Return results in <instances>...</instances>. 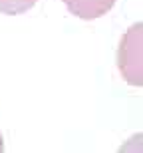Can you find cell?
<instances>
[{
  "instance_id": "1",
  "label": "cell",
  "mask_w": 143,
  "mask_h": 153,
  "mask_svg": "<svg viewBox=\"0 0 143 153\" xmlns=\"http://www.w3.org/2000/svg\"><path fill=\"white\" fill-rule=\"evenodd\" d=\"M117 68L127 84L143 88V22L133 24L117 46Z\"/></svg>"
},
{
  "instance_id": "2",
  "label": "cell",
  "mask_w": 143,
  "mask_h": 153,
  "mask_svg": "<svg viewBox=\"0 0 143 153\" xmlns=\"http://www.w3.org/2000/svg\"><path fill=\"white\" fill-rule=\"evenodd\" d=\"M68 10L78 18L84 20H93L103 14H107L113 8L115 0H64Z\"/></svg>"
},
{
  "instance_id": "3",
  "label": "cell",
  "mask_w": 143,
  "mask_h": 153,
  "mask_svg": "<svg viewBox=\"0 0 143 153\" xmlns=\"http://www.w3.org/2000/svg\"><path fill=\"white\" fill-rule=\"evenodd\" d=\"M38 0H0V12L2 14H22V12L30 10Z\"/></svg>"
},
{
  "instance_id": "4",
  "label": "cell",
  "mask_w": 143,
  "mask_h": 153,
  "mask_svg": "<svg viewBox=\"0 0 143 153\" xmlns=\"http://www.w3.org/2000/svg\"><path fill=\"white\" fill-rule=\"evenodd\" d=\"M127 149H129V151H143V133L131 137V139L121 147V151H127Z\"/></svg>"
},
{
  "instance_id": "5",
  "label": "cell",
  "mask_w": 143,
  "mask_h": 153,
  "mask_svg": "<svg viewBox=\"0 0 143 153\" xmlns=\"http://www.w3.org/2000/svg\"><path fill=\"white\" fill-rule=\"evenodd\" d=\"M0 151H2V135H0Z\"/></svg>"
}]
</instances>
